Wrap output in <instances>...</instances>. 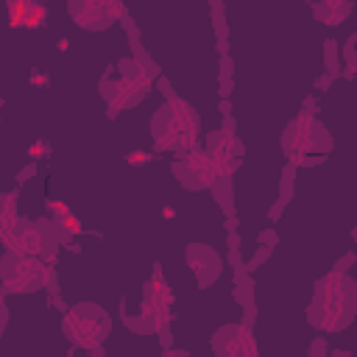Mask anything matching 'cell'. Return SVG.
Wrapping results in <instances>:
<instances>
[{"label":"cell","mask_w":357,"mask_h":357,"mask_svg":"<svg viewBox=\"0 0 357 357\" xmlns=\"http://www.w3.org/2000/svg\"><path fill=\"white\" fill-rule=\"evenodd\" d=\"M61 332L73 343V349H86L92 354H103L100 346L112 335V315L98 301H75L64 312Z\"/></svg>","instance_id":"obj_6"},{"label":"cell","mask_w":357,"mask_h":357,"mask_svg":"<svg viewBox=\"0 0 357 357\" xmlns=\"http://www.w3.org/2000/svg\"><path fill=\"white\" fill-rule=\"evenodd\" d=\"M53 262L45 259H33V257H22L17 251H3V262H0V279H3V293H36L42 287H47L50 293H59L56 284V273L50 268Z\"/></svg>","instance_id":"obj_8"},{"label":"cell","mask_w":357,"mask_h":357,"mask_svg":"<svg viewBox=\"0 0 357 357\" xmlns=\"http://www.w3.org/2000/svg\"><path fill=\"white\" fill-rule=\"evenodd\" d=\"M268 257H271V245H262V248L257 251V257H254V259L248 262V271H254V268H257V265H259L262 259H268Z\"/></svg>","instance_id":"obj_19"},{"label":"cell","mask_w":357,"mask_h":357,"mask_svg":"<svg viewBox=\"0 0 357 357\" xmlns=\"http://www.w3.org/2000/svg\"><path fill=\"white\" fill-rule=\"evenodd\" d=\"M279 145L287 162L298 167H312L326 159V153L335 148V139L312 112H301L282 128Z\"/></svg>","instance_id":"obj_4"},{"label":"cell","mask_w":357,"mask_h":357,"mask_svg":"<svg viewBox=\"0 0 357 357\" xmlns=\"http://www.w3.org/2000/svg\"><path fill=\"white\" fill-rule=\"evenodd\" d=\"M187 265H190L195 284L201 290H209L223 273V257L206 243H190L187 245Z\"/></svg>","instance_id":"obj_12"},{"label":"cell","mask_w":357,"mask_h":357,"mask_svg":"<svg viewBox=\"0 0 357 357\" xmlns=\"http://www.w3.org/2000/svg\"><path fill=\"white\" fill-rule=\"evenodd\" d=\"M357 318V279L346 271H329L315 282L312 301L307 307V324L324 335H337Z\"/></svg>","instance_id":"obj_1"},{"label":"cell","mask_w":357,"mask_h":357,"mask_svg":"<svg viewBox=\"0 0 357 357\" xmlns=\"http://www.w3.org/2000/svg\"><path fill=\"white\" fill-rule=\"evenodd\" d=\"M354 42H357V33H354V36H349V45H346V61H349L346 75H354V73H357V53H354Z\"/></svg>","instance_id":"obj_18"},{"label":"cell","mask_w":357,"mask_h":357,"mask_svg":"<svg viewBox=\"0 0 357 357\" xmlns=\"http://www.w3.org/2000/svg\"><path fill=\"white\" fill-rule=\"evenodd\" d=\"M326 351V343L324 340H315L312 346H310V354H324Z\"/></svg>","instance_id":"obj_21"},{"label":"cell","mask_w":357,"mask_h":357,"mask_svg":"<svg viewBox=\"0 0 357 357\" xmlns=\"http://www.w3.org/2000/svg\"><path fill=\"white\" fill-rule=\"evenodd\" d=\"M173 176L178 178V184L190 192H201V190H209L215 176H218V165L212 159V153L201 145L190 148L187 153H181L173 165H170Z\"/></svg>","instance_id":"obj_9"},{"label":"cell","mask_w":357,"mask_h":357,"mask_svg":"<svg viewBox=\"0 0 357 357\" xmlns=\"http://www.w3.org/2000/svg\"><path fill=\"white\" fill-rule=\"evenodd\" d=\"M28 3H39V6H45V3H47V0H28Z\"/></svg>","instance_id":"obj_25"},{"label":"cell","mask_w":357,"mask_h":357,"mask_svg":"<svg viewBox=\"0 0 357 357\" xmlns=\"http://www.w3.org/2000/svg\"><path fill=\"white\" fill-rule=\"evenodd\" d=\"M259 240H262V243H276V234H273V231H262Z\"/></svg>","instance_id":"obj_23"},{"label":"cell","mask_w":357,"mask_h":357,"mask_svg":"<svg viewBox=\"0 0 357 357\" xmlns=\"http://www.w3.org/2000/svg\"><path fill=\"white\" fill-rule=\"evenodd\" d=\"M33 170H36V167H33V165H28L25 170H20V173H17V181H25V176H31Z\"/></svg>","instance_id":"obj_22"},{"label":"cell","mask_w":357,"mask_h":357,"mask_svg":"<svg viewBox=\"0 0 357 357\" xmlns=\"http://www.w3.org/2000/svg\"><path fill=\"white\" fill-rule=\"evenodd\" d=\"M67 14L81 31H109L126 17L123 0H67Z\"/></svg>","instance_id":"obj_10"},{"label":"cell","mask_w":357,"mask_h":357,"mask_svg":"<svg viewBox=\"0 0 357 357\" xmlns=\"http://www.w3.org/2000/svg\"><path fill=\"white\" fill-rule=\"evenodd\" d=\"M329 81H332V75H324V78H318V86H321V89H326V86H329Z\"/></svg>","instance_id":"obj_24"},{"label":"cell","mask_w":357,"mask_h":357,"mask_svg":"<svg viewBox=\"0 0 357 357\" xmlns=\"http://www.w3.org/2000/svg\"><path fill=\"white\" fill-rule=\"evenodd\" d=\"M8 17H11V25H20V28L47 25V11L39 3H28V0H8Z\"/></svg>","instance_id":"obj_13"},{"label":"cell","mask_w":357,"mask_h":357,"mask_svg":"<svg viewBox=\"0 0 357 357\" xmlns=\"http://www.w3.org/2000/svg\"><path fill=\"white\" fill-rule=\"evenodd\" d=\"M170 304H173V293L167 284H162V273H159V265L153 271V279L145 284V293H142V301H139V312L137 315H126V326L134 329L137 335H159L162 343L167 346L170 343V335H167V326H170Z\"/></svg>","instance_id":"obj_7"},{"label":"cell","mask_w":357,"mask_h":357,"mask_svg":"<svg viewBox=\"0 0 357 357\" xmlns=\"http://www.w3.org/2000/svg\"><path fill=\"white\" fill-rule=\"evenodd\" d=\"M354 259H357V257H354V254H346V257H343V259H340V262H337V265H335V271H346V268H349V265H351V262H354Z\"/></svg>","instance_id":"obj_20"},{"label":"cell","mask_w":357,"mask_h":357,"mask_svg":"<svg viewBox=\"0 0 357 357\" xmlns=\"http://www.w3.org/2000/svg\"><path fill=\"white\" fill-rule=\"evenodd\" d=\"M0 237L8 251H17V254L33 257V259H45V262H56V254L61 245L59 226L45 218H39V220L17 218L14 223L0 226Z\"/></svg>","instance_id":"obj_5"},{"label":"cell","mask_w":357,"mask_h":357,"mask_svg":"<svg viewBox=\"0 0 357 357\" xmlns=\"http://www.w3.org/2000/svg\"><path fill=\"white\" fill-rule=\"evenodd\" d=\"M198 134H201V114L184 98L176 95L167 98L151 117V137L159 153L173 151L176 156H181L198 145Z\"/></svg>","instance_id":"obj_2"},{"label":"cell","mask_w":357,"mask_h":357,"mask_svg":"<svg viewBox=\"0 0 357 357\" xmlns=\"http://www.w3.org/2000/svg\"><path fill=\"white\" fill-rule=\"evenodd\" d=\"M218 357H257V337L248 324H223L209 340Z\"/></svg>","instance_id":"obj_11"},{"label":"cell","mask_w":357,"mask_h":357,"mask_svg":"<svg viewBox=\"0 0 357 357\" xmlns=\"http://www.w3.org/2000/svg\"><path fill=\"white\" fill-rule=\"evenodd\" d=\"M159 75V67L142 53L137 50V56H126L117 61V78H100V95L109 106L123 109H134L145 100V95L151 92L153 78Z\"/></svg>","instance_id":"obj_3"},{"label":"cell","mask_w":357,"mask_h":357,"mask_svg":"<svg viewBox=\"0 0 357 357\" xmlns=\"http://www.w3.org/2000/svg\"><path fill=\"white\" fill-rule=\"evenodd\" d=\"M209 190L215 192V201L220 204V209H223L226 215H234V201H231V198H234V192H231V173H218Z\"/></svg>","instance_id":"obj_14"},{"label":"cell","mask_w":357,"mask_h":357,"mask_svg":"<svg viewBox=\"0 0 357 357\" xmlns=\"http://www.w3.org/2000/svg\"><path fill=\"white\" fill-rule=\"evenodd\" d=\"M17 220V190L3 195V212H0V226H8Z\"/></svg>","instance_id":"obj_17"},{"label":"cell","mask_w":357,"mask_h":357,"mask_svg":"<svg viewBox=\"0 0 357 357\" xmlns=\"http://www.w3.org/2000/svg\"><path fill=\"white\" fill-rule=\"evenodd\" d=\"M324 64H326L329 75H340V59H337V42L335 39L324 42Z\"/></svg>","instance_id":"obj_16"},{"label":"cell","mask_w":357,"mask_h":357,"mask_svg":"<svg viewBox=\"0 0 357 357\" xmlns=\"http://www.w3.org/2000/svg\"><path fill=\"white\" fill-rule=\"evenodd\" d=\"M296 167H298V165L287 162V167L282 170V181H279V204H282V206H284V204H290V198H293V178H296Z\"/></svg>","instance_id":"obj_15"}]
</instances>
